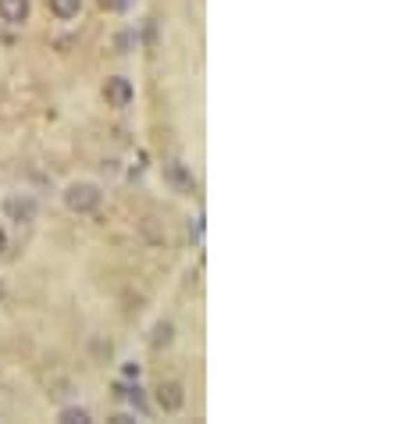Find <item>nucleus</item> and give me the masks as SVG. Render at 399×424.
<instances>
[{
	"label": "nucleus",
	"mask_w": 399,
	"mask_h": 424,
	"mask_svg": "<svg viewBox=\"0 0 399 424\" xmlns=\"http://www.w3.org/2000/svg\"><path fill=\"white\" fill-rule=\"evenodd\" d=\"M171 321H161L157 328H153V350H161V346H171Z\"/></svg>",
	"instance_id": "9"
},
{
	"label": "nucleus",
	"mask_w": 399,
	"mask_h": 424,
	"mask_svg": "<svg viewBox=\"0 0 399 424\" xmlns=\"http://www.w3.org/2000/svg\"><path fill=\"white\" fill-rule=\"evenodd\" d=\"M47 8H50V15L57 22H72L82 11V0H47Z\"/></svg>",
	"instance_id": "6"
},
{
	"label": "nucleus",
	"mask_w": 399,
	"mask_h": 424,
	"mask_svg": "<svg viewBox=\"0 0 399 424\" xmlns=\"http://www.w3.org/2000/svg\"><path fill=\"white\" fill-rule=\"evenodd\" d=\"M153 400H157V407L164 414H178L182 407H186V385L175 382V378H161L157 388H153Z\"/></svg>",
	"instance_id": "2"
},
{
	"label": "nucleus",
	"mask_w": 399,
	"mask_h": 424,
	"mask_svg": "<svg viewBox=\"0 0 399 424\" xmlns=\"http://www.w3.org/2000/svg\"><path fill=\"white\" fill-rule=\"evenodd\" d=\"M36 200L33 196H11V200H4V214L11 218V221H18V225H25V221H36Z\"/></svg>",
	"instance_id": "4"
},
{
	"label": "nucleus",
	"mask_w": 399,
	"mask_h": 424,
	"mask_svg": "<svg viewBox=\"0 0 399 424\" xmlns=\"http://www.w3.org/2000/svg\"><path fill=\"white\" fill-rule=\"evenodd\" d=\"M4 250H8V232L0 228V253H4Z\"/></svg>",
	"instance_id": "10"
},
{
	"label": "nucleus",
	"mask_w": 399,
	"mask_h": 424,
	"mask_svg": "<svg viewBox=\"0 0 399 424\" xmlns=\"http://www.w3.org/2000/svg\"><path fill=\"white\" fill-rule=\"evenodd\" d=\"M132 97H136V89H132V82H129L125 75H111V79L104 82V100H107V107L125 111V107L132 104Z\"/></svg>",
	"instance_id": "3"
},
{
	"label": "nucleus",
	"mask_w": 399,
	"mask_h": 424,
	"mask_svg": "<svg viewBox=\"0 0 399 424\" xmlns=\"http://www.w3.org/2000/svg\"><path fill=\"white\" fill-rule=\"evenodd\" d=\"M104 193L100 186H93V182H72V186L65 189V203L75 210V214H93V210L100 207Z\"/></svg>",
	"instance_id": "1"
},
{
	"label": "nucleus",
	"mask_w": 399,
	"mask_h": 424,
	"mask_svg": "<svg viewBox=\"0 0 399 424\" xmlns=\"http://www.w3.org/2000/svg\"><path fill=\"white\" fill-rule=\"evenodd\" d=\"M57 421H61V424H89V410H82V407H65Z\"/></svg>",
	"instance_id": "8"
},
{
	"label": "nucleus",
	"mask_w": 399,
	"mask_h": 424,
	"mask_svg": "<svg viewBox=\"0 0 399 424\" xmlns=\"http://www.w3.org/2000/svg\"><path fill=\"white\" fill-rule=\"evenodd\" d=\"M164 175H168V182L175 189H182V193H193V178H189V171L182 168V164H168L164 168Z\"/></svg>",
	"instance_id": "7"
},
{
	"label": "nucleus",
	"mask_w": 399,
	"mask_h": 424,
	"mask_svg": "<svg viewBox=\"0 0 399 424\" xmlns=\"http://www.w3.org/2000/svg\"><path fill=\"white\" fill-rule=\"evenodd\" d=\"M0 22L8 25L29 22V0H0Z\"/></svg>",
	"instance_id": "5"
}]
</instances>
